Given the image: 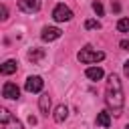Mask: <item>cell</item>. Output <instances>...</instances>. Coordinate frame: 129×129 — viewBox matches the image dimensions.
I'll return each instance as SVG.
<instances>
[{
  "label": "cell",
  "instance_id": "1",
  "mask_svg": "<svg viewBox=\"0 0 129 129\" xmlns=\"http://www.w3.org/2000/svg\"><path fill=\"white\" fill-rule=\"evenodd\" d=\"M105 103H107V107L111 109L113 115H121L123 105H125V99H123V87H121V81H119V77H117L115 73H111L109 79H107Z\"/></svg>",
  "mask_w": 129,
  "mask_h": 129
},
{
  "label": "cell",
  "instance_id": "7",
  "mask_svg": "<svg viewBox=\"0 0 129 129\" xmlns=\"http://www.w3.org/2000/svg\"><path fill=\"white\" fill-rule=\"evenodd\" d=\"M60 28H56V26H44L42 28V40H46V42H52V40H56V38H60Z\"/></svg>",
  "mask_w": 129,
  "mask_h": 129
},
{
  "label": "cell",
  "instance_id": "9",
  "mask_svg": "<svg viewBox=\"0 0 129 129\" xmlns=\"http://www.w3.org/2000/svg\"><path fill=\"white\" fill-rule=\"evenodd\" d=\"M38 109L44 117H48V113H50V95L48 93H42L38 97Z\"/></svg>",
  "mask_w": 129,
  "mask_h": 129
},
{
  "label": "cell",
  "instance_id": "19",
  "mask_svg": "<svg viewBox=\"0 0 129 129\" xmlns=\"http://www.w3.org/2000/svg\"><path fill=\"white\" fill-rule=\"evenodd\" d=\"M123 73H125V77L129 79V60H127V62L123 64Z\"/></svg>",
  "mask_w": 129,
  "mask_h": 129
},
{
  "label": "cell",
  "instance_id": "8",
  "mask_svg": "<svg viewBox=\"0 0 129 129\" xmlns=\"http://www.w3.org/2000/svg\"><path fill=\"white\" fill-rule=\"evenodd\" d=\"M2 97H4V99H18V97H20V89H18L14 83H4V87H2Z\"/></svg>",
  "mask_w": 129,
  "mask_h": 129
},
{
  "label": "cell",
  "instance_id": "12",
  "mask_svg": "<svg viewBox=\"0 0 129 129\" xmlns=\"http://www.w3.org/2000/svg\"><path fill=\"white\" fill-rule=\"evenodd\" d=\"M40 58H44V48H30L28 50V60L30 62H38Z\"/></svg>",
  "mask_w": 129,
  "mask_h": 129
},
{
  "label": "cell",
  "instance_id": "6",
  "mask_svg": "<svg viewBox=\"0 0 129 129\" xmlns=\"http://www.w3.org/2000/svg\"><path fill=\"white\" fill-rule=\"evenodd\" d=\"M16 4L26 14H32V12H38L40 10V0H16Z\"/></svg>",
  "mask_w": 129,
  "mask_h": 129
},
{
  "label": "cell",
  "instance_id": "16",
  "mask_svg": "<svg viewBox=\"0 0 129 129\" xmlns=\"http://www.w3.org/2000/svg\"><path fill=\"white\" fill-rule=\"evenodd\" d=\"M85 28H87V30H93V28H101V24H99V20L89 18V20H85Z\"/></svg>",
  "mask_w": 129,
  "mask_h": 129
},
{
  "label": "cell",
  "instance_id": "3",
  "mask_svg": "<svg viewBox=\"0 0 129 129\" xmlns=\"http://www.w3.org/2000/svg\"><path fill=\"white\" fill-rule=\"evenodd\" d=\"M0 129H22V123L8 109H0Z\"/></svg>",
  "mask_w": 129,
  "mask_h": 129
},
{
  "label": "cell",
  "instance_id": "13",
  "mask_svg": "<svg viewBox=\"0 0 129 129\" xmlns=\"http://www.w3.org/2000/svg\"><path fill=\"white\" fill-rule=\"evenodd\" d=\"M97 125L109 127V125H111V113H109V111H101V113L97 115Z\"/></svg>",
  "mask_w": 129,
  "mask_h": 129
},
{
  "label": "cell",
  "instance_id": "17",
  "mask_svg": "<svg viewBox=\"0 0 129 129\" xmlns=\"http://www.w3.org/2000/svg\"><path fill=\"white\" fill-rule=\"evenodd\" d=\"M93 10L97 12V16H103V4L101 2H93Z\"/></svg>",
  "mask_w": 129,
  "mask_h": 129
},
{
  "label": "cell",
  "instance_id": "5",
  "mask_svg": "<svg viewBox=\"0 0 129 129\" xmlns=\"http://www.w3.org/2000/svg\"><path fill=\"white\" fill-rule=\"evenodd\" d=\"M42 87H44V81H42L38 75L28 77V79H26V83H24V89H26L28 93H40V91H42Z\"/></svg>",
  "mask_w": 129,
  "mask_h": 129
},
{
  "label": "cell",
  "instance_id": "2",
  "mask_svg": "<svg viewBox=\"0 0 129 129\" xmlns=\"http://www.w3.org/2000/svg\"><path fill=\"white\" fill-rule=\"evenodd\" d=\"M77 58H79L81 62H85V64H89V62H99V60L105 58V52H101V50H91V46H85V48L79 50Z\"/></svg>",
  "mask_w": 129,
  "mask_h": 129
},
{
  "label": "cell",
  "instance_id": "21",
  "mask_svg": "<svg viewBox=\"0 0 129 129\" xmlns=\"http://www.w3.org/2000/svg\"><path fill=\"white\" fill-rule=\"evenodd\" d=\"M28 123H30V125H36V117L30 115V117H28Z\"/></svg>",
  "mask_w": 129,
  "mask_h": 129
},
{
  "label": "cell",
  "instance_id": "18",
  "mask_svg": "<svg viewBox=\"0 0 129 129\" xmlns=\"http://www.w3.org/2000/svg\"><path fill=\"white\" fill-rule=\"evenodd\" d=\"M0 10H2V20H6V18H8V8L2 4V8H0Z\"/></svg>",
  "mask_w": 129,
  "mask_h": 129
},
{
  "label": "cell",
  "instance_id": "11",
  "mask_svg": "<svg viewBox=\"0 0 129 129\" xmlns=\"http://www.w3.org/2000/svg\"><path fill=\"white\" fill-rule=\"evenodd\" d=\"M52 117H54L56 123H62V121L69 117V109H67V105H58V107L54 109V115H52Z\"/></svg>",
  "mask_w": 129,
  "mask_h": 129
},
{
  "label": "cell",
  "instance_id": "4",
  "mask_svg": "<svg viewBox=\"0 0 129 129\" xmlns=\"http://www.w3.org/2000/svg\"><path fill=\"white\" fill-rule=\"evenodd\" d=\"M52 18H54L56 22H69V20L73 18V12H71V8L64 6V4H56L54 10H52Z\"/></svg>",
  "mask_w": 129,
  "mask_h": 129
},
{
  "label": "cell",
  "instance_id": "10",
  "mask_svg": "<svg viewBox=\"0 0 129 129\" xmlns=\"http://www.w3.org/2000/svg\"><path fill=\"white\" fill-rule=\"evenodd\" d=\"M85 75H87V79H91V81H99V79H103V69L101 67H89L87 71H85Z\"/></svg>",
  "mask_w": 129,
  "mask_h": 129
},
{
  "label": "cell",
  "instance_id": "14",
  "mask_svg": "<svg viewBox=\"0 0 129 129\" xmlns=\"http://www.w3.org/2000/svg\"><path fill=\"white\" fill-rule=\"evenodd\" d=\"M16 60H6L2 67H0V73L2 75H12V73H16Z\"/></svg>",
  "mask_w": 129,
  "mask_h": 129
},
{
  "label": "cell",
  "instance_id": "20",
  "mask_svg": "<svg viewBox=\"0 0 129 129\" xmlns=\"http://www.w3.org/2000/svg\"><path fill=\"white\" fill-rule=\"evenodd\" d=\"M119 46H121V48H129V40H127V38H125V40H121V42H119Z\"/></svg>",
  "mask_w": 129,
  "mask_h": 129
},
{
  "label": "cell",
  "instance_id": "22",
  "mask_svg": "<svg viewBox=\"0 0 129 129\" xmlns=\"http://www.w3.org/2000/svg\"><path fill=\"white\" fill-rule=\"evenodd\" d=\"M125 129H129V125H125Z\"/></svg>",
  "mask_w": 129,
  "mask_h": 129
},
{
  "label": "cell",
  "instance_id": "15",
  "mask_svg": "<svg viewBox=\"0 0 129 129\" xmlns=\"http://www.w3.org/2000/svg\"><path fill=\"white\" fill-rule=\"evenodd\" d=\"M117 30L119 32H129V18H121L117 22Z\"/></svg>",
  "mask_w": 129,
  "mask_h": 129
}]
</instances>
